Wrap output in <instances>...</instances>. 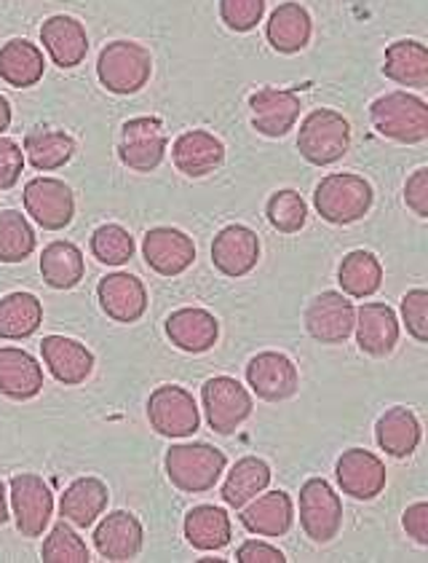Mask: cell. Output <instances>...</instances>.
Wrapping results in <instances>:
<instances>
[{
    "instance_id": "1",
    "label": "cell",
    "mask_w": 428,
    "mask_h": 563,
    "mask_svg": "<svg viewBox=\"0 0 428 563\" xmlns=\"http://www.w3.org/2000/svg\"><path fill=\"white\" fill-rule=\"evenodd\" d=\"M370 119L383 137L396 140V143L418 145L428 140V106L407 91L378 97L370 108Z\"/></svg>"
},
{
    "instance_id": "2",
    "label": "cell",
    "mask_w": 428,
    "mask_h": 563,
    "mask_svg": "<svg viewBox=\"0 0 428 563\" xmlns=\"http://www.w3.org/2000/svg\"><path fill=\"white\" fill-rule=\"evenodd\" d=\"M351 148V124L340 113L329 108H319L305 115L297 134L300 156L316 167L340 162Z\"/></svg>"
},
{
    "instance_id": "3",
    "label": "cell",
    "mask_w": 428,
    "mask_h": 563,
    "mask_svg": "<svg viewBox=\"0 0 428 563\" xmlns=\"http://www.w3.org/2000/svg\"><path fill=\"white\" fill-rule=\"evenodd\" d=\"M223 451L206 443H182L171 445L167 454V475L171 486L185 494H204L217 486L219 475L225 473Z\"/></svg>"
},
{
    "instance_id": "4",
    "label": "cell",
    "mask_w": 428,
    "mask_h": 563,
    "mask_svg": "<svg viewBox=\"0 0 428 563\" xmlns=\"http://www.w3.org/2000/svg\"><path fill=\"white\" fill-rule=\"evenodd\" d=\"M97 76L113 95H137L153 76V57L134 41H113L100 52Z\"/></svg>"
},
{
    "instance_id": "5",
    "label": "cell",
    "mask_w": 428,
    "mask_h": 563,
    "mask_svg": "<svg viewBox=\"0 0 428 563\" xmlns=\"http://www.w3.org/2000/svg\"><path fill=\"white\" fill-rule=\"evenodd\" d=\"M314 205L327 223L348 225L362 220L372 207V186L359 175H327L316 186Z\"/></svg>"
},
{
    "instance_id": "6",
    "label": "cell",
    "mask_w": 428,
    "mask_h": 563,
    "mask_svg": "<svg viewBox=\"0 0 428 563\" xmlns=\"http://www.w3.org/2000/svg\"><path fill=\"white\" fill-rule=\"evenodd\" d=\"M300 526L311 542L327 544L342 526V501L324 477H311L300 488Z\"/></svg>"
},
{
    "instance_id": "7",
    "label": "cell",
    "mask_w": 428,
    "mask_h": 563,
    "mask_svg": "<svg viewBox=\"0 0 428 563\" xmlns=\"http://www.w3.org/2000/svg\"><path fill=\"white\" fill-rule=\"evenodd\" d=\"M206 421L217 434L236 432L252 416V397L230 376H214L201 389Z\"/></svg>"
},
{
    "instance_id": "8",
    "label": "cell",
    "mask_w": 428,
    "mask_h": 563,
    "mask_svg": "<svg viewBox=\"0 0 428 563\" xmlns=\"http://www.w3.org/2000/svg\"><path fill=\"white\" fill-rule=\"evenodd\" d=\"M150 427L164 438H191L199 430L201 416L193 395L177 384H164L148 400Z\"/></svg>"
},
{
    "instance_id": "9",
    "label": "cell",
    "mask_w": 428,
    "mask_h": 563,
    "mask_svg": "<svg viewBox=\"0 0 428 563\" xmlns=\"http://www.w3.org/2000/svg\"><path fill=\"white\" fill-rule=\"evenodd\" d=\"M164 153H167V132L158 119L139 115L121 126L119 156L124 167L134 173H153L164 162Z\"/></svg>"
},
{
    "instance_id": "10",
    "label": "cell",
    "mask_w": 428,
    "mask_h": 563,
    "mask_svg": "<svg viewBox=\"0 0 428 563\" xmlns=\"http://www.w3.org/2000/svg\"><path fill=\"white\" fill-rule=\"evenodd\" d=\"M24 210L46 231H63L76 216V199L70 186L57 177H35L24 186Z\"/></svg>"
},
{
    "instance_id": "11",
    "label": "cell",
    "mask_w": 428,
    "mask_h": 563,
    "mask_svg": "<svg viewBox=\"0 0 428 563\" xmlns=\"http://www.w3.org/2000/svg\"><path fill=\"white\" fill-rule=\"evenodd\" d=\"M11 510L22 537H41L54 512V494L41 475L11 477Z\"/></svg>"
},
{
    "instance_id": "12",
    "label": "cell",
    "mask_w": 428,
    "mask_h": 563,
    "mask_svg": "<svg viewBox=\"0 0 428 563\" xmlns=\"http://www.w3.org/2000/svg\"><path fill=\"white\" fill-rule=\"evenodd\" d=\"M357 325V309L342 292L327 290L305 309V328L322 344H342Z\"/></svg>"
},
{
    "instance_id": "13",
    "label": "cell",
    "mask_w": 428,
    "mask_h": 563,
    "mask_svg": "<svg viewBox=\"0 0 428 563\" xmlns=\"http://www.w3.org/2000/svg\"><path fill=\"white\" fill-rule=\"evenodd\" d=\"M247 382L260 400L281 402L297 391L300 376L295 363L281 352H260L249 360Z\"/></svg>"
},
{
    "instance_id": "14",
    "label": "cell",
    "mask_w": 428,
    "mask_h": 563,
    "mask_svg": "<svg viewBox=\"0 0 428 563\" xmlns=\"http://www.w3.org/2000/svg\"><path fill=\"white\" fill-rule=\"evenodd\" d=\"M145 263L161 277H180L193 266L195 244L193 239L177 229H150L143 239Z\"/></svg>"
},
{
    "instance_id": "15",
    "label": "cell",
    "mask_w": 428,
    "mask_h": 563,
    "mask_svg": "<svg viewBox=\"0 0 428 563\" xmlns=\"http://www.w3.org/2000/svg\"><path fill=\"white\" fill-rule=\"evenodd\" d=\"M252 108L255 130L266 137H284L286 132L295 130L300 119V97L295 89H277L266 87L249 97Z\"/></svg>"
},
{
    "instance_id": "16",
    "label": "cell",
    "mask_w": 428,
    "mask_h": 563,
    "mask_svg": "<svg viewBox=\"0 0 428 563\" xmlns=\"http://www.w3.org/2000/svg\"><path fill=\"white\" fill-rule=\"evenodd\" d=\"M260 261V239L247 225H228L212 242V263L225 277H244Z\"/></svg>"
},
{
    "instance_id": "17",
    "label": "cell",
    "mask_w": 428,
    "mask_h": 563,
    "mask_svg": "<svg viewBox=\"0 0 428 563\" xmlns=\"http://www.w3.org/2000/svg\"><path fill=\"white\" fill-rule=\"evenodd\" d=\"M335 475H338L342 494H348V497L359 501L375 499L385 488V464L364 449L346 451V454L338 459Z\"/></svg>"
},
{
    "instance_id": "18",
    "label": "cell",
    "mask_w": 428,
    "mask_h": 563,
    "mask_svg": "<svg viewBox=\"0 0 428 563\" xmlns=\"http://www.w3.org/2000/svg\"><path fill=\"white\" fill-rule=\"evenodd\" d=\"M97 298H100L102 311L113 322H124V325H132L148 309V290L137 277L132 274H108L105 279L97 287Z\"/></svg>"
},
{
    "instance_id": "19",
    "label": "cell",
    "mask_w": 428,
    "mask_h": 563,
    "mask_svg": "<svg viewBox=\"0 0 428 563\" xmlns=\"http://www.w3.org/2000/svg\"><path fill=\"white\" fill-rule=\"evenodd\" d=\"M43 363L48 365V373L65 387H78L94 371V354L86 349L81 341L65 339V335H46L41 341Z\"/></svg>"
},
{
    "instance_id": "20",
    "label": "cell",
    "mask_w": 428,
    "mask_h": 563,
    "mask_svg": "<svg viewBox=\"0 0 428 563\" xmlns=\"http://www.w3.org/2000/svg\"><path fill=\"white\" fill-rule=\"evenodd\" d=\"M41 41L46 46L48 57L54 59V65H59L63 70L78 67L89 54V35H86V27L76 16H48L41 24Z\"/></svg>"
},
{
    "instance_id": "21",
    "label": "cell",
    "mask_w": 428,
    "mask_h": 563,
    "mask_svg": "<svg viewBox=\"0 0 428 563\" xmlns=\"http://www.w3.org/2000/svg\"><path fill=\"white\" fill-rule=\"evenodd\" d=\"M143 523L126 510H115L105 516L94 531L97 553L105 561H132L143 550Z\"/></svg>"
},
{
    "instance_id": "22",
    "label": "cell",
    "mask_w": 428,
    "mask_h": 563,
    "mask_svg": "<svg viewBox=\"0 0 428 563\" xmlns=\"http://www.w3.org/2000/svg\"><path fill=\"white\" fill-rule=\"evenodd\" d=\"M357 344L370 357H388L399 341V320L385 303H362L357 311Z\"/></svg>"
},
{
    "instance_id": "23",
    "label": "cell",
    "mask_w": 428,
    "mask_h": 563,
    "mask_svg": "<svg viewBox=\"0 0 428 563\" xmlns=\"http://www.w3.org/2000/svg\"><path fill=\"white\" fill-rule=\"evenodd\" d=\"M171 158H174V167L180 169L182 175L206 177L223 164L225 145L223 140L214 137L212 132L193 130V132L180 134V137L174 140Z\"/></svg>"
},
{
    "instance_id": "24",
    "label": "cell",
    "mask_w": 428,
    "mask_h": 563,
    "mask_svg": "<svg viewBox=\"0 0 428 563\" xmlns=\"http://www.w3.org/2000/svg\"><path fill=\"white\" fill-rule=\"evenodd\" d=\"M108 486L100 477H78L65 488L59 499V516L76 529H91L108 510Z\"/></svg>"
},
{
    "instance_id": "25",
    "label": "cell",
    "mask_w": 428,
    "mask_h": 563,
    "mask_svg": "<svg viewBox=\"0 0 428 563\" xmlns=\"http://www.w3.org/2000/svg\"><path fill=\"white\" fill-rule=\"evenodd\" d=\"M169 341L182 352H210L219 339V322L206 309H177L167 320Z\"/></svg>"
},
{
    "instance_id": "26",
    "label": "cell",
    "mask_w": 428,
    "mask_h": 563,
    "mask_svg": "<svg viewBox=\"0 0 428 563\" xmlns=\"http://www.w3.org/2000/svg\"><path fill=\"white\" fill-rule=\"evenodd\" d=\"M238 518H241L244 529L257 537H284L292 529V520H295V507H292L286 492H271L255 497L252 505L247 501Z\"/></svg>"
},
{
    "instance_id": "27",
    "label": "cell",
    "mask_w": 428,
    "mask_h": 563,
    "mask_svg": "<svg viewBox=\"0 0 428 563\" xmlns=\"http://www.w3.org/2000/svg\"><path fill=\"white\" fill-rule=\"evenodd\" d=\"M43 389V368L24 349H0V395L11 400H33Z\"/></svg>"
},
{
    "instance_id": "28",
    "label": "cell",
    "mask_w": 428,
    "mask_h": 563,
    "mask_svg": "<svg viewBox=\"0 0 428 563\" xmlns=\"http://www.w3.org/2000/svg\"><path fill=\"white\" fill-rule=\"evenodd\" d=\"M385 78L399 87H428V48L420 41H396L385 48Z\"/></svg>"
},
{
    "instance_id": "29",
    "label": "cell",
    "mask_w": 428,
    "mask_h": 563,
    "mask_svg": "<svg viewBox=\"0 0 428 563\" xmlns=\"http://www.w3.org/2000/svg\"><path fill=\"white\" fill-rule=\"evenodd\" d=\"M43 52L24 38L9 41L0 48V78L14 89H30L43 78Z\"/></svg>"
},
{
    "instance_id": "30",
    "label": "cell",
    "mask_w": 428,
    "mask_h": 563,
    "mask_svg": "<svg viewBox=\"0 0 428 563\" xmlns=\"http://www.w3.org/2000/svg\"><path fill=\"white\" fill-rule=\"evenodd\" d=\"M375 438L378 445L394 459H405L415 454L420 443V421L409 408H391L385 411L375 424Z\"/></svg>"
},
{
    "instance_id": "31",
    "label": "cell",
    "mask_w": 428,
    "mask_h": 563,
    "mask_svg": "<svg viewBox=\"0 0 428 563\" xmlns=\"http://www.w3.org/2000/svg\"><path fill=\"white\" fill-rule=\"evenodd\" d=\"M268 44L281 54H297L311 41V16L300 3H281L266 27Z\"/></svg>"
},
{
    "instance_id": "32",
    "label": "cell",
    "mask_w": 428,
    "mask_h": 563,
    "mask_svg": "<svg viewBox=\"0 0 428 563\" xmlns=\"http://www.w3.org/2000/svg\"><path fill=\"white\" fill-rule=\"evenodd\" d=\"M185 537L195 550H223L230 544V516L223 507L199 505L185 516Z\"/></svg>"
},
{
    "instance_id": "33",
    "label": "cell",
    "mask_w": 428,
    "mask_h": 563,
    "mask_svg": "<svg viewBox=\"0 0 428 563\" xmlns=\"http://www.w3.org/2000/svg\"><path fill=\"white\" fill-rule=\"evenodd\" d=\"M43 322V306L33 292H9L0 298V339H30Z\"/></svg>"
},
{
    "instance_id": "34",
    "label": "cell",
    "mask_w": 428,
    "mask_h": 563,
    "mask_svg": "<svg viewBox=\"0 0 428 563\" xmlns=\"http://www.w3.org/2000/svg\"><path fill=\"white\" fill-rule=\"evenodd\" d=\"M43 282L54 290H72L83 279V253L72 242H52L41 255Z\"/></svg>"
},
{
    "instance_id": "35",
    "label": "cell",
    "mask_w": 428,
    "mask_h": 563,
    "mask_svg": "<svg viewBox=\"0 0 428 563\" xmlns=\"http://www.w3.org/2000/svg\"><path fill=\"white\" fill-rule=\"evenodd\" d=\"M268 483H271V467H268V462H262L257 456L238 459L223 486V501L228 507H234V510H241L257 494L266 492Z\"/></svg>"
},
{
    "instance_id": "36",
    "label": "cell",
    "mask_w": 428,
    "mask_h": 563,
    "mask_svg": "<svg viewBox=\"0 0 428 563\" xmlns=\"http://www.w3.org/2000/svg\"><path fill=\"white\" fill-rule=\"evenodd\" d=\"M24 153H27V162L35 169L52 173V169L65 167L70 162L72 153H76V140L67 132L41 126V130L27 132V137H24Z\"/></svg>"
},
{
    "instance_id": "37",
    "label": "cell",
    "mask_w": 428,
    "mask_h": 563,
    "mask_svg": "<svg viewBox=\"0 0 428 563\" xmlns=\"http://www.w3.org/2000/svg\"><path fill=\"white\" fill-rule=\"evenodd\" d=\"M338 282L342 292L351 298H370L381 290L383 285V266L367 250H353L342 258L338 268Z\"/></svg>"
},
{
    "instance_id": "38",
    "label": "cell",
    "mask_w": 428,
    "mask_h": 563,
    "mask_svg": "<svg viewBox=\"0 0 428 563\" xmlns=\"http://www.w3.org/2000/svg\"><path fill=\"white\" fill-rule=\"evenodd\" d=\"M35 250V231L16 210L0 212V263H22Z\"/></svg>"
},
{
    "instance_id": "39",
    "label": "cell",
    "mask_w": 428,
    "mask_h": 563,
    "mask_svg": "<svg viewBox=\"0 0 428 563\" xmlns=\"http://www.w3.org/2000/svg\"><path fill=\"white\" fill-rule=\"evenodd\" d=\"M43 563H89V548L81 537L72 531V526L63 518L59 523H54V529L48 531L46 542L41 550Z\"/></svg>"
},
{
    "instance_id": "40",
    "label": "cell",
    "mask_w": 428,
    "mask_h": 563,
    "mask_svg": "<svg viewBox=\"0 0 428 563\" xmlns=\"http://www.w3.org/2000/svg\"><path fill=\"white\" fill-rule=\"evenodd\" d=\"M91 253L105 266H124L134 255V239L119 223L100 225L94 236H91Z\"/></svg>"
},
{
    "instance_id": "41",
    "label": "cell",
    "mask_w": 428,
    "mask_h": 563,
    "mask_svg": "<svg viewBox=\"0 0 428 563\" xmlns=\"http://www.w3.org/2000/svg\"><path fill=\"white\" fill-rule=\"evenodd\" d=\"M266 216L281 234H297L305 225V220H308V207H305L303 196L297 191L284 188V191H277L268 199Z\"/></svg>"
},
{
    "instance_id": "42",
    "label": "cell",
    "mask_w": 428,
    "mask_h": 563,
    "mask_svg": "<svg viewBox=\"0 0 428 563\" xmlns=\"http://www.w3.org/2000/svg\"><path fill=\"white\" fill-rule=\"evenodd\" d=\"M266 0H219V16L236 33H249L262 22Z\"/></svg>"
},
{
    "instance_id": "43",
    "label": "cell",
    "mask_w": 428,
    "mask_h": 563,
    "mask_svg": "<svg viewBox=\"0 0 428 563\" xmlns=\"http://www.w3.org/2000/svg\"><path fill=\"white\" fill-rule=\"evenodd\" d=\"M402 320H405L407 333L420 344H428V290L418 287L402 298Z\"/></svg>"
},
{
    "instance_id": "44",
    "label": "cell",
    "mask_w": 428,
    "mask_h": 563,
    "mask_svg": "<svg viewBox=\"0 0 428 563\" xmlns=\"http://www.w3.org/2000/svg\"><path fill=\"white\" fill-rule=\"evenodd\" d=\"M24 169V151L14 140L0 137V191H9L16 186Z\"/></svg>"
},
{
    "instance_id": "45",
    "label": "cell",
    "mask_w": 428,
    "mask_h": 563,
    "mask_svg": "<svg viewBox=\"0 0 428 563\" xmlns=\"http://www.w3.org/2000/svg\"><path fill=\"white\" fill-rule=\"evenodd\" d=\"M405 201L418 218H428V169H415L405 186Z\"/></svg>"
},
{
    "instance_id": "46",
    "label": "cell",
    "mask_w": 428,
    "mask_h": 563,
    "mask_svg": "<svg viewBox=\"0 0 428 563\" xmlns=\"http://www.w3.org/2000/svg\"><path fill=\"white\" fill-rule=\"evenodd\" d=\"M236 561L238 563H284L286 559L279 548H273V544L249 540L236 550Z\"/></svg>"
},
{
    "instance_id": "47",
    "label": "cell",
    "mask_w": 428,
    "mask_h": 563,
    "mask_svg": "<svg viewBox=\"0 0 428 563\" xmlns=\"http://www.w3.org/2000/svg\"><path fill=\"white\" fill-rule=\"evenodd\" d=\"M402 526L409 537L418 544H428V505L418 501V505L407 507L405 516H402Z\"/></svg>"
},
{
    "instance_id": "48",
    "label": "cell",
    "mask_w": 428,
    "mask_h": 563,
    "mask_svg": "<svg viewBox=\"0 0 428 563\" xmlns=\"http://www.w3.org/2000/svg\"><path fill=\"white\" fill-rule=\"evenodd\" d=\"M9 124H11V106H9V100L0 95V132L9 130Z\"/></svg>"
},
{
    "instance_id": "49",
    "label": "cell",
    "mask_w": 428,
    "mask_h": 563,
    "mask_svg": "<svg viewBox=\"0 0 428 563\" xmlns=\"http://www.w3.org/2000/svg\"><path fill=\"white\" fill-rule=\"evenodd\" d=\"M9 520V505H5V483L0 481V526Z\"/></svg>"
}]
</instances>
